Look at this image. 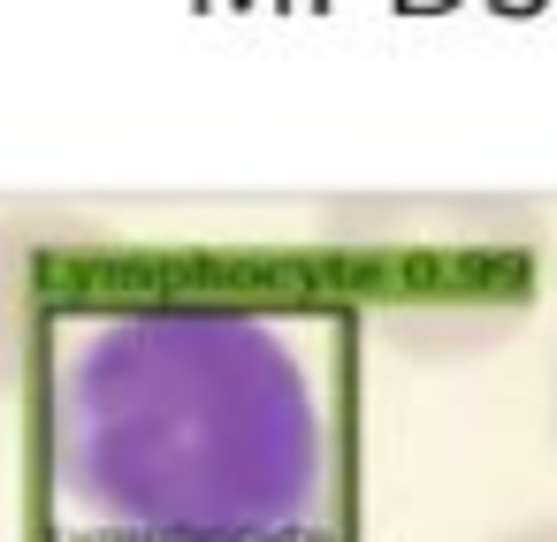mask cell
Here are the masks:
<instances>
[{
    "instance_id": "6da1fadb",
    "label": "cell",
    "mask_w": 557,
    "mask_h": 542,
    "mask_svg": "<svg viewBox=\"0 0 557 542\" xmlns=\"http://www.w3.org/2000/svg\"><path fill=\"white\" fill-rule=\"evenodd\" d=\"M47 496L108 542H321L336 428L298 336L230 291L77 306L39 359Z\"/></svg>"
},
{
    "instance_id": "7a4b0ae2",
    "label": "cell",
    "mask_w": 557,
    "mask_h": 542,
    "mask_svg": "<svg viewBox=\"0 0 557 542\" xmlns=\"http://www.w3.org/2000/svg\"><path fill=\"white\" fill-rule=\"evenodd\" d=\"M329 245L351 260L374 321L420 359H466L504 344L534 306L542 222L519 199H344Z\"/></svg>"
},
{
    "instance_id": "3957f363",
    "label": "cell",
    "mask_w": 557,
    "mask_h": 542,
    "mask_svg": "<svg viewBox=\"0 0 557 542\" xmlns=\"http://www.w3.org/2000/svg\"><path fill=\"white\" fill-rule=\"evenodd\" d=\"M100 237L62 214H0V390L39 374L54 329L85 306L77 275L100 260Z\"/></svg>"
},
{
    "instance_id": "277c9868",
    "label": "cell",
    "mask_w": 557,
    "mask_h": 542,
    "mask_svg": "<svg viewBox=\"0 0 557 542\" xmlns=\"http://www.w3.org/2000/svg\"><path fill=\"white\" fill-rule=\"evenodd\" d=\"M488 542H557V519H519V527H504Z\"/></svg>"
},
{
    "instance_id": "5b68a950",
    "label": "cell",
    "mask_w": 557,
    "mask_h": 542,
    "mask_svg": "<svg viewBox=\"0 0 557 542\" xmlns=\"http://www.w3.org/2000/svg\"><path fill=\"white\" fill-rule=\"evenodd\" d=\"M549 435H557V374H549Z\"/></svg>"
}]
</instances>
